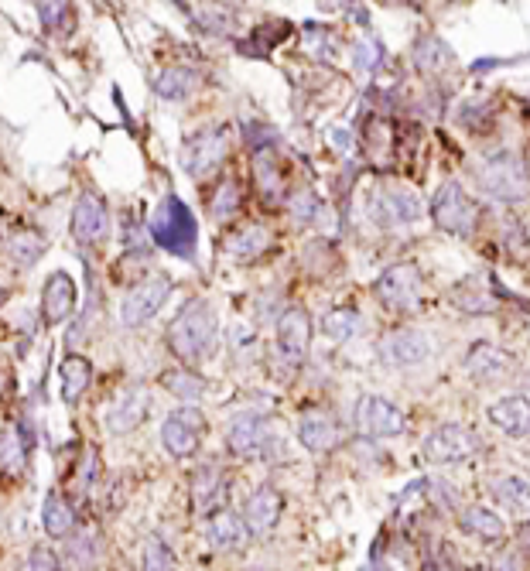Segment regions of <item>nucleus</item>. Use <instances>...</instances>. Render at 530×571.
I'll use <instances>...</instances> for the list:
<instances>
[{
  "mask_svg": "<svg viewBox=\"0 0 530 571\" xmlns=\"http://www.w3.org/2000/svg\"><path fill=\"white\" fill-rule=\"evenodd\" d=\"M216 339H219L216 312H212V305L202 298L189 301V305L175 315V322L168 325V349L185 366H199L202 360H209V356L216 353Z\"/></svg>",
  "mask_w": 530,
  "mask_h": 571,
  "instance_id": "obj_1",
  "label": "nucleus"
},
{
  "mask_svg": "<svg viewBox=\"0 0 530 571\" xmlns=\"http://www.w3.org/2000/svg\"><path fill=\"white\" fill-rule=\"evenodd\" d=\"M476 178L479 185L500 202H524L530 195V175L524 168V161L513 151H500L489 154L476 165Z\"/></svg>",
  "mask_w": 530,
  "mask_h": 571,
  "instance_id": "obj_2",
  "label": "nucleus"
},
{
  "mask_svg": "<svg viewBox=\"0 0 530 571\" xmlns=\"http://www.w3.org/2000/svg\"><path fill=\"white\" fill-rule=\"evenodd\" d=\"M151 233L165 250L178 257L195 254V219L178 199H165L151 216Z\"/></svg>",
  "mask_w": 530,
  "mask_h": 571,
  "instance_id": "obj_3",
  "label": "nucleus"
},
{
  "mask_svg": "<svg viewBox=\"0 0 530 571\" xmlns=\"http://www.w3.org/2000/svg\"><path fill=\"white\" fill-rule=\"evenodd\" d=\"M171 295V277L168 274H148L144 281H137L134 288L127 291L124 305H120V322L127 329H137V325L151 322L154 315L161 312V305L168 301Z\"/></svg>",
  "mask_w": 530,
  "mask_h": 571,
  "instance_id": "obj_4",
  "label": "nucleus"
},
{
  "mask_svg": "<svg viewBox=\"0 0 530 571\" xmlns=\"http://www.w3.org/2000/svg\"><path fill=\"white\" fill-rule=\"evenodd\" d=\"M476 216H479L476 202H472L455 182H448L445 189H438L435 202H431V219H435V226L445 233L469 236L472 226H476Z\"/></svg>",
  "mask_w": 530,
  "mask_h": 571,
  "instance_id": "obj_5",
  "label": "nucleus"
},
{
  "mask_svg": "<svg viewBox=\"0 0 530 571\" xmlns=\"http://www.w3.org/2000/svg\"><path fill=\"white\" fill-rule=\"evenodd\" d=\"M377 298L390 312H414L421 301V274L414 264H394L380 274Z\"/></svg>",
  "mask_w": 530,
  "mask_h": 571,
  "instance_id": "obj_6",
  "label": "nucleus"
},
{
  "mask_svg": "<svg viewBox=\"0 0 530 571\" xmlns=\"http://www.w3.org/2000/svg\"><path fill=\"white\" fill-rule=\"evenodd\" d=\"M226 151H230L226 130H199L182 144V168L192 178H206L226 161Z\"/></svg>",
  "mask_w": 530,
  "mask_h": 571,
  "instance_id": "obj_7",
  "label": "nucleus"
},
{
  "mask_svg": "<svg viewBox=\"0 0 530 571\" xmlns=\"http://www.w3.org/2000/svg\"><path fill=\"white\" fill-rule=\"evenodd\" d=\"M202 435H206V418L195 407H178L171 418L161 424V442L175 459H189L199 452Z\"/></svg>",
  "mask_w": 530,
  "mask_h": 571,
  "instance_id": "obj_8",
  "label": "nucleus"
},
{
  "mask_svg": "<svg viewBox=\"0 0 530 571\" xmlns=\"http://www.w3.org/2000/svg\"><path fill=\"white\" fill-rule=\"evenodd\" d=\"M69 233L72 240L83 243V247H96V243L106 240V233H110V209H106V202L96 192H83L76 199V209H72V219H69Z\"/></svg>",
  "mask_w": 530,
  "mask_h": 571,
  "instance_id": "obj_9",
  "label": "nucleus"
},
{
  "mask_svg": "<svg viewBox=\"0 0 530 571\" xmlns=\"http://www.w3.org/2000/svg\"><path fill=\"white\" fill-rule=\"evenodd\" d=\"M472 452H476V438L462 424H442L424 438V459L431 466H455V462H466Z\"/></svg>",
  "mask_w": 530,
  "mask_h": 571,
  "instance_id": "obj_10",
  "label": "nucleus"
},
{
  "mask_svg": "<svg viewBox=\"0 0 530 571\" xmlns=\"http://www.w3.org/2000/svg\"><path fill=\"white\" fill-rule=\"evenodd\" d=\"M370 212L373 223L380 226L414 223V219H421V199L407 185H383V189L373 192Z\"/></svg>",
  "mask_w": 530,
  "mask_h": 571,
  "instance_id": "obj_11",
  "label": "nucleus"
},
{
  "mask_svg": "<svg viewBox=\"0 0 530 571\" xmlns=\"http://www.w3.org/2000/svg\"><path fill=\"white\" fill-rule=\"evenodd\" d=\"M356 428H360L366 438H394L407 428V418L390 401L366 394L360 397V404H356Z\"/></svg>",
  "mask_w": 530,
  "mask_h": 571,
  "instance_id": "obj_12",
  "label": "nucleus"
},
{
  "mask_svg": "<svg viewBox=\"0 0 530 571\" xmlns=\"http://www.w3.org/2000/svg\"><path fill=\"white\" fill-rule=\"evenodd\" d=\"M277 346H281L288 363H301L308 356V346H312V318H308L305 308H288V312L277 318Z\"/></svg>",
  "mask_w": 530,
  "mask_h": 571,
  "instance_id": "obj_13",
  "label": "nucleus"
},
{
  "mask_svg": "<svg viewBox=\"0 0 530 571\" xmlns=\"http://www.w3.org/2000/svg\"><path fill=\"white\" fill-rule=\"evenodd\" d=\"M431 356V342L418 329H394L380 339V360L387 366H418Z\"/></svg>",
  "mask_w": 530,
  "mask_h": 571,
  "instance_id": "obj_14",
  "label": "nucleus"
},
{
  "mask_svg": "<svg viewBox=\"0 0 530 571\" xmlns=\"http://www.w3.org/2000/svg\"><path fill=\"white\" fill-rule=\"evenodd\" d=\"M226 445L236 459H257L267 452V421L260 414H240L226 431Z\"/></svg>",
  "mask_w": 530,
  "mask_h": 571,
  "instance_id": "obj_15",
  "label": "nucleus"
},
{
  "mask_svg": "<svg viewBox=\"0 0 530 571\" xmlns=\"http://www.w3.org/2000/svg\"><path fill=\"white\" fill-rule=\"evenodd\" d=\"M76 281H72L65 271H55L48 274L45 288H42V318L45 325H62L65 318L72 315V308H76Z\"/></svg>",
  "mask_w": 530,
  "mask_h": 571,
  "instance_id": "obj_16",
  "label": "nucleus"
},
{
  "mask_svg": "<svg viewBox=\"0 0 530 571\" xmlns=\"http://www.w3.org/2000/svg\"><path fill=\"white\" fill-rule=\"evenodd\" d=\"M510 356L493 342H476L466 356V370L476 383H503L510 373Z\"/></svg>",
  "mask_w": 530,
  "mask_h": 571,
  "instance_id": "obj_17",
  "label": "nucleus"
},
{
  "mask_svg": "<svg viewBox=\"0 0 530 571\" xmlns=\"http://www.w3.org/2000/svg\"><path fill=\"white\" fill-rule=\"evenodd\" d=\"M281 510H284V500L281 493L271 486H260L254 496L247 500V507H243V524H247V534H267V530H274V524L281 520Z\"/></svg>",
  "mask_w": 530,
  "mask_h": 571,
  "instance_id": "obj_18",
  "label": "nucleus"
},
{
  "mask_svg": "<svg viewBox=\"0 0 530 571\" xmlns=\"http://www.w3.org/2000/svg\"><path fill=\"white\" fill-rule=\"evenodd\" d=\"M298 442L308 448V452H332L342 442V428L332 414L325 411H308L305 418L298 421Z\"/></svg>",
  "mask_w": 530,
  "mask_h": 571,
  "instance_id": "obj_19",
  "label": "nucleus"
},
{
  "mask_svg": "<svg viewBox=\"0 0 530 571\" xmlns=\"http://www.w3.org/2000/svg\"><path fill=\"white\" fill-rule=\"evenodd\" d=\"M247 537V524H243L240 513L233 510H212L209 524H206V544L212 551H233L243 544Z\"/></svg>",
  "mask_w": 530,
  "mask_h": 571,
  "instance_id": "obj_20",
  "label": "nucleus"
},
{
  "mask_svg": "<svg viewBox=\"0 0 530 571\" xmlns=\"http://www.w3.org/2000/svg\"><path fill=\"white\" fill-rule=\"evenodd\" d=\"M489 421L503 431V435H527L530 431V397L527 394H510L503 401H496L489 407Z\"/></svg>",
  "mask_w": 530,
  "mask_h": 571,
  "instance_id": "obj_21",
  "label": "nucleus"
},
{
  "mask_svg": "<svg viewBox=\"0 0 530 571\" xmlns=\"http://www.w3.org/2000/svg\"><path fill=\"white\" fill-rule=\"evenodd\" d=\"M195 86H199V72L185 69V65H168L154 76V93L161 100H185L195 93Z\"/></svg>",
  "mask_w": 530,
  "mask_h": 571,
  "instance_id": "obj_22",
  "label": "nucleus"
},
{
  "mask_svg": "<svg viewBox=\"0 0 530 571\" xmlns=\"http://www.w3.org/2000/svg\"><path fill=\"white\" fill-rule=\"evenodd\" d=\"M254 178H257V189L264 199H281L284 195V171H281V161H277L274 151L260 148L254 154Z\"/></svg>",
  "mask_w": 530,
  "mask_h": 571,
  "instance_id": "obj_23",
  "label": "nucleus"
},
{
  "mask_svg": "<svg viewBox=\"0 0 530 571\" xmlns=\"http://www.w3.org/2000/svg\"><path fill=\"white\" fill-rule=\"evenodd\" d=\"M144 414H148V394H144L141 387H134V390H127V394H124V401L113 407L106 424H110V431L124 435V431H130L134 424H141Z\"/></svg>",
  "mask_w": 530,
  "mask_h": 571,
  "instance_id": "obj_24",
  "label": "nucleus"
},
{
  "mask_svg": "<svg viewBox=\"0 0 530 571\" xmlns=\"http://www.w3.org/2000/svg\"><path fill=\"white\" fill-rule=\"evenodd\" d=\"M219 493H223V472H219L216 466L195 469V476H192V507L199 513H212V507L219 503Z\"/></svg>",
  "mask_w": 530,
  "mask_h": 571,
  "instance_id": "obj_25",
  "label": "nucleus"
},
{
  "mask_svg": "<svg viewBox=\"0 0 530 571\" xmlns=\"http://www.w3.org/2000/svg\"><path fill=\"white\" fill-rule=\"evenodd\" d=\"M267 243H271V236H267L264 226L250 223V226H240L230 240H226V254L233 260H254L267 250Z\"/></svg>",
  "mask_w": 530,
  "mask_h": 571,
  "instance_id": "obj_26",
  "label": "nucleus"
},
{
  "mask_svg": "<svg viewBox=\"0 0 530 571\" xmlns=\"http://www.w3.org/2000/svg\"><path fill=\"white\" fill-rule=\"evenodd\" d=\"M42 527L48 537H69L72 530H76V510H72L59 493H48L42 507Z\"/></svg>",
  "mask_w": 530,
  "mask_h": 571,
  "instance_id": "obj_27",
  "label": "nucleus"
},
{
  "mask_svg": "<svg viewBox=\"0 0 530 571\" xmlns=\"http://www.w3.org/2000/svg\"><path fill=\"white\" fill-rule=\"evenodd\" d=\"M161 387H165L168 394H175L178 401H199V397L206 394V380H202L195 370H189V366L165 370L161 373Z\"/></svg>",
  "mask_w": 530,
  "mask_h": 571,
  "instance_id": "obj_28",
  "label": "nucleus"
},
{
  "mask_svg": "<svg viewBox=\"0 0 530 571\" xmlns=\"http://www.w3.org/2000/svg\"><path fill=\"white\" fill-rule=\"evenodd\" d=\"M89 380H93V366H89L86 356H69L62 363V397L65 404H76L79 397L86 394Z\"/></svg>",
  "mask_w": 530,
  "mask_h": 571,
  "instance_id": "obj_29",
  "label": "nucleus"
},
{
  "mask_svg": "<svg viewBox=\"0 0 530 571\" xmlns=\"http://www.w3.org/2000/svg\"><path fill=\"white\" fill-rule=\"evenodd\" d=\"M24 462H28V448H24V438L14 424H7L0 431V472L4 476H21Z\"/></svg>",
  "mask_w": 530,
  "mask_h": 571,
  "instance_id": "obj_30",
  "label": "nucleus"
},
{
  "mask_svg": "<svg viewBox=\"0 0 530 571\" xmlns=\"http://www.w3.org/2000/svg\"><path fill=\"white\" fill-rule=\"evenodd\" d=\"M493 496H496V500H500L507 510L530 517V483H527V479H520V476H500V479H493Z\"/></svg>",
  "mask_w": 530,
  "mask_h": 571,
  "instance_id": "obj_31",
  "label": "nucleus"
},
{
  "mask_svg": "<svg viewBox=\"0 0 530 571\" xmlns=\"http://www.w3.org/2000/svg\"><path fill=\"white\" fill-rule=\"evenodd\" d=\"M35 11H38V18H42L45 35L65 38V35H72V28H76V7H72V4L48 0V4H38Z\"/></svg>",
  "mask_w": 530,
  "mask_h": 571,
  "instance_id": "obj_32",
  "label": "nucleus"
},
{
  "mask_svg": "<svg viewBox=\"0 0 530 571\" xmlns=\"http://www.w3.org/2000/svg\"><path fill=\"white\" fill-rule=\"evenodd\" d=\"M7 254L18 267H31L38 257L45 254V236L38 230H18L11 233V240H7Z\"/></svg>",
  "mask_w": 530,
  "mask_h": 571,
  "instance_id": "obj_33",
  "label": "nucleus"
},
{
  "mask_svg": "<svg viewBox=\"0 0 530 571\" xmlns=\"http://www.w3.org/2000/svg\"><path fill=\"white\" fill-rule=\"evenodd\" d=\"M462 527H466L469 534L483 537V541H500V537L507 534L503 520L486 507H469L466 513H462Z\"/></svg>",
  "mask_w": 530,
  "mask_h": 571,
  "instance_id": "obj_34",
  "label": "nucleus"
},
{
  "mask_svg": "<svg viewBox=\"0 0 530 571\" xmlns=\"http://www.w3.org/2000/svg\"><path fill=\"white\" fill-rule=\"evenodd\" d=\"M209 212L219 219V223H230L233 216H240V185L233 178H226L209 199Z\"/></svg>",
  "mask_w": 530,
  "mask_h": 571,
  "instance_id": "obj_35",
  "label": "nucleus"
},
{
  "mask_svg": "<svg viewBox=\"0 0 530 571\" xmlns=\"http://www.w3.org/2000/svg\"><path fill=\"white\" fill-rule=\"evenodd\" d=\"M185 14H192L195 24H199L202 31H212V35H223L226 24H230V7L223 4H189L185 7Z\"/></svg>",
  "mask_w": 530,
  "mask_h": 571,
  "instance_id": "obj_36",
  "label": "nucleus"
},
{
  "mask_svg": "<svg viewBox=\"0 0 530 571\" xmlns=\"http://www.w3.org/2000/svg\"><path fill=\"white\" fill-rule=\"evenodd\" d=\"M322 332L329 339H336V342L353 339L356 332H360V315L349 312V308H336V312H329L322 318Z\"/></svg>",
  "mask_w": 530,
  "mask_h": 571,
  "instance_id": "obj_37",
  "label": "nucleus"
},
{
  "mask_svg": "<svg viewBox=\"0 0 530 571\" xmlns=\"http://www.w3.org/2000/svg\"><path fill=\"white\" fill-rule=\"evenodd\" d=\"M141 565L144 571H178V561L171 548L161 537H148V544H144V554H141Z\"/></svg>",
  "mask_w": 530,
  "mask_h": 571,
  "instance_id": "obj_38",
  "label": "nucleus"
},
{
  "mask_svg": "<svg viewBox=\"0 0 530 571\" xmlns=\"http://www.w3.org/2000/svg\"><path fill=\"white\" fill-rule=\"evenodd\" d=\"M100 554V541H96V530H83V534L72 541V548H69V561L72 565H79V568H86V565H93V558Z\"/></svg>",
  "mask_w": 530,
  "mask_h": 571,
  "instance_id": "obj_39",
  "label": "nucleus"
},
{
  "mask_svg": "<svg viewBox=\"0 0 530 571\" xmlns=\"http://www.w3.org/2000/svg\"><path fill=\"white\" fill-rule=\"evenodd\" d=\"M448 62V48L438 38H424L418 45V69L421 72H438Z\"/></svg>",
  "mask_w": 530,
  "mask_h": 571,
  "instance_id": "obj_40",
  "label": "nucleus"
},
{
  "mask_svg": "<svg viewBox=\"0 0 530 571\" xmlns=\"http://www.w3.org/2000/svg\"><path fill=\"white\" fill-rule=\"evenodd\" d=\"M28 571H59V554L45 548V544H38L28 554Z\"/></svg>",
  "mask_w": 530,
  "mask_h": 571,
  "instance_id": "obj_41",
  "label": "nucleus"
},
{
  "mask_svg": "<svg viewBox=\"0 0 530 571\" xmlns=\"http://www.w3.org/2000/svg\"><path fill=\"white\" fill-rule=\"evenodd\" d=\"M356 62H360L363 69H373V65L380 62V42H373V38H360V42H356Z\"/></svg>",
  "mask_w": 530,
  "mask_h": 571,
  "instance_id": "obj_42",
  "label": "nucleus"
},
{
  "mask_svg": "<svg viewBox=\"0 0 530 571\" xmlns=\"http://www.w3.org/2000/svg\"><path fill=\"white\" fill-rule=\"evenodd\" d=\"M424 571H466V568L455 565L452 558H445V554H442V558H431L428 565H424Z\"/></svg>",
  "mask_w": 530,
  "mask_h": 571,
  "instance_id": "obj_43",
  "label": "nucleus"
},
{
  "mask_svg": "<svg viewBox=\"0 0 530 571\" xmlns=\"http://www.w3.org/2000/svg\"><path fill=\"white\" fill-rule=\"evenodd\" d=\"M517 541L524 544V551L530 554V520H527V524H520V530H517Z\"/></svg>",
  "mask_w": 530,
  "mask_h": 571,
  "instance_id": "obj_44",
  "label": "nucleus"
},
{
  "mask_svg": "<svg viewBox=\"0 0 530 571\" xmlns=\"http://www.w3.org/2000/svg\"><path fill=\"white\" fill-rule=\"evenodd\" d=\"M4 387H7V373L0 370V394H4Z\"/></svg>",
  "mask_w": 530,
  "mask_h": 571,
  "instance_id": "obj_45",
  "label": "nucleus"
},
{
  "mask_svg": "<svg viewBox=\"0 0 530 571\" xmlns=\"http://www.w3.org/2000/svg\"><path fill=\"white\" fill-rule=\"evenodd\" d=\"M250 571H271V568H250Z\"/></svg>",
  "mask_w": 530,
  "mask_h": 571,
  "instance_id": "obj_46",
  "label": "nucleus"
}]
</instances>
